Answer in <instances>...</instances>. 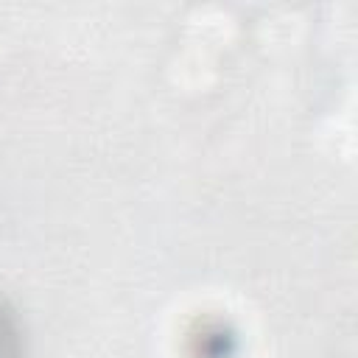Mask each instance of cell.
Returning a JSON list of instances; mask_svg holds the SVG:
<instances>
[{"mask_svg":"<svg viewBox=\"0 0 358 358\" xmlns=\"http://www.w3.org/2000/svg\"><path fill=\"white\" fill-rule=\"evenodd\" d=\"M0 358H20V327L14 313L0 302Z\"/></svg>","mask_w":358,"mask_h":358,"instance_id":"obj_1","label":"cell"}]
</instances>
